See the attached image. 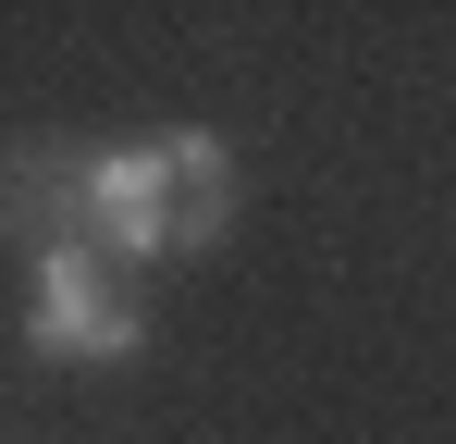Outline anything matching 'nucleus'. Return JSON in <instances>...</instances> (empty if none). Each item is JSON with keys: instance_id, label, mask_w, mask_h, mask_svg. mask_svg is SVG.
<instances>
[{"instance_id": "f03ea898", "label": "nucleus", "mask_w": 456, "mask_h": 444, "mask_svg": "<svg viewBox=\"0 0 456 444\" xmlns=\"http://www.w3.org/2000/svg\"><path fill=\"white\" fill-rule=\"evenodd\" d=\"M25 346L111 370V358L149 346V308H136V284H124L99 247H37V259H25Z\"/></svg>"}, {"instance_id": "f257e3e1", "label": "nucleus", "mask_w": 456, "mask_h": 444, "mask_svg": "<svg viewBox=\"0 0 456 444\" xmlns=\"http://www.w3.org/2000/svg\"><path fill=\"white\" fill-rule=\"evenodd\" d=\"M0 222L37 247H99L124 259H198L234 222V160L223 136L173 124V136H124V148H12L0 160Z\"/></svg>"}]
</instances>
